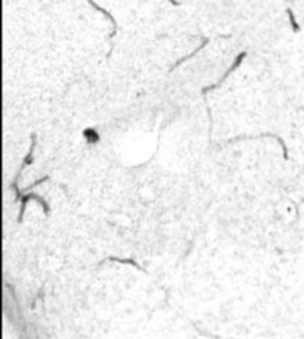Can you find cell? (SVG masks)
<instances>
[{"instance_id": "obj_1", "label": "cell", "mask_w": 304, "mask_h": 339, "mask_svg": "<svg viewBox=\"0 0 304 339\" xmlns=\"http://www.w3.org/2000/svg\"><path fill=\"white\" fill-rule=\"evenodd\" d=\"M245 55H247V52H242V54H239V55L236 56V60H234L233 66H232V67H230V69H229V70L226 72V75H224V76H223V77H221V79L218 80V83H217V85H209V87L203 88V90H202V94H205L206 91H211V90H215V88H218V87H220V85H221V83H223V82L226 80V77H227V76H229L230 73H233V70H234V69H237V67L240 66V63L243 61V58H245Z\"/></svg>"}, {"instance_id": "obj_2", "label": "cell", "mask_w": 304, "mask_h": 339, "mask_svg": "<svg viewBox=\"0 0 304 339\" xmlns=\"http://www.w3.org/2000/svg\"><path fill=\"white\" fill-rule=\"evenodd\" d=\"M88 2H89L90 5H92V6H94V8H95L97 11H100V12H103V14H104V15H106V17H107V18H108V19H110L111 22H113V36H111V39H113V38H114V35H116V32H117V24H116V21H114V18H113V17H111V15H110V14H108V12H107L106 9H103V8H100V6H98V5H97L95 2H94V0H88Z\"/></svg>"}]
</instances>
